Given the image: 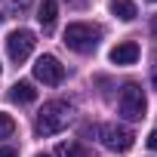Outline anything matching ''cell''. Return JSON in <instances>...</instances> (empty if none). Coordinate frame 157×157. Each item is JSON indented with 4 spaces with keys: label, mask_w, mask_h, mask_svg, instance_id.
I'll list each match as a JSON object with an SVG mask.
<instances>
[{
    "label": "cell",
    "mask_w": 157,
    "mask_h": 157,
    "mask_svg": "<svg viewBox=\"0 0 157 157\" xmlns=\"http://www.w3.org/2000/svg\"><path fill=\"white\" fill-rule=\"evenodd\" d=\"M71 105L68 102H46L43 108H40V114H37V123H34V129H37V136H56V132H62L68 123H71Z\"/></svg>",
    "instance_id": "obj_1"
},
{
    "label": "cell",
    "mask_w": 157,
    "mask_h": 157,
    "mask_svg": "<svg viewBox=\"0 0 157 157\" xmlns=\"http://www.w3.org/2000/svg\"><path fill=\"white\" fill-rule=\"evenodd\" d=\"M99 37H102V28L86 25V22H74L65 28V46L74 52H93L99 46Z\"/></svg>",
    "instance_id": "obj_2"
},
{
    "label": "cell",
    "mask_w": 157,
    "mask_h": 157,
    "mask_svg": "<svg viewBox=\"0 0 157 157\" xmlns=\"http://www.w3.org/2000/svg\"><path fill=\"white\" fill-rule=\"evenodd\" d=\"M120 114L126 117V120H142L145 117V93H142V86H136V83H126L123 86V93H120Z\"/></svg>",
    "instance_id": "obj_3"
},
{
    "label": "cell",
    "mask_w": 157,
    "mask_h": 157,
    "mask_svg": "<svg viewBox=\"0 0 157 157\" xmlns=\"http://www.w3.org/2000/svg\"><path fill=\"white\" fill-rule=\"evenodd\" d=\"M99 136H102V145L105 148H111V151H129L132 148V142H136V136H132V129L129 126H117V123H105L102 129H99Z\"/></svg>",
    "instance_id": "obj_4"
},
{
    "label": "cell",
    "mask_w": 157,
    "mask_h": 157,
    "mask_svg": "<svg viewBox=\"0 0 157 157\" xmlns=\"http://www.w3.org/2000/svg\"><path fill=\"white\" fill-rule=\"evenodd\" d=\"M34 43H37L34 31H28V28H19V31H13V34L6 37V52H10V59H13V62H25V59L31 56Z\"/></svg>",
    "instance_id": "obj_5"
},
{
    "label": "cell",
    "mask_w": 157,
    "mask_h": 157,
    "mask_svg": "<svg viewBox=\"0 0 157 157\" xmlns=\"http://www.w3.org/2000/svg\"><path fill=\"white\" fill-rule=\"evenodd\" d=\"M34 77L37 80H43L46 86H56L65 80V65L56 59V56H40L34 62Z\"/></svg>",
    "instance_id": "obj_6"
},
{
    "label": "cell",
    "mask_w": 157,
    "mask_h": 157,
    "mask_svg": "<svg viewBox=\"0 0 157 157\" xmlns=\"http://www.w3.org/2000/svg\"><path fill=\"white\" fill-rule=\"evenodd\" d=\"M136 59H139V43H132V40H123V43H117L111 49L114 65H136Z\"/></svg>",
    "instance_id": "obj_7"
},
{
    "label": "cell",
    "mask_w": 157,
    "mask_h": 157,
    "mask_svg": "<svg viewBox=\"0 0 157 157\" xmlns=\"http://www.w3.org/2000/svg\"><path fill=\"white\" fill-rule=\"evenodd\" d=\"M56 16H59V3H56V0H43L40 10H37V22L43 25V31H52Z\"/></svg>",
    "instance_id": "obj_8"
},
{
    "label": "cell",
    "mask_w": 157,
    "mask_h": 157,
    "mask_svg": "<svg viewBox=\"0 0 157 157\" xmlns=\"http://www.w3.org/2000/svg\"><path fill=\"white\" fill-rule=\"evenodd\" d=\"M10 99H13V102H19V105H31V102L37 99V90H34L28 80H19V83L10 90Z\"/></svg>",
    "instance_id": "obj_9"
},
{
    "label": "cell",
    "mask_w": 157,
    "mask_h": 157,
    "mask_svg": "<svg viewBox=\"0 0 157 157\" xmlns=\"http://www.w3.org/2000/svg\"><path fill=\"white\" fill-rule=\"evenodd\" d=\"M111 13H114L117 19H123V22H132V19L139 16L136 3H129V0H111Z\"/></svg>",
    "instance_id": "obj_10"
},
{
    "label": "cell",
    "mask_w": 157,
    "mask_h": 157,
    "mask_svg": "<svg viewBox=\"0 0 157 157\" xmlns=\"http://www.w3.org/2000/svg\"><path fill=\"white\" fill-rule=\"evenodd\" d=\"M56 157H90V151L80 148L77 142H62V145L56 148Z\"/></svg>",
    "instance_id": "obj_11"
},
{
    "label": "cell",
    "mask_w": 157,
    "mask_h": 157,
    "mask_svg": "<svg viewBox=\"0 0 157 157\" xmlns=\"http://www.w3.org/2000/svg\"><path fill=\"white\" fill-rule=\"evenodd\" d=\"M16 132V120L10 114H0V139H10Z\"/></svg>",
    "instance_id": "obj_12"
},
{
    "label": "cell",
    "mask_w": 157,
    "mask_h": 157,
    "mask_svg": "<svg viewBox=\"0 0 157 157\" xmlns=\"http://www.w3.org/2000/svg\"><path fill=\"white\" fill-rule=\"evenodd\" d=\"M148 148H151V151H157V129H151V132H148Z\"/></svg>",
    "instance_id": "obj_13"
},
{
    "label": "cell",
    "mask_w": 157,
    "mask_h": 157,
    "mask_svg": "<svg viewBox=\"0 0 157 157\" xmlns=\"http://www.w3.org/2000/svg\"><path fill=\"white\" fill-rule=\"evenodd\" d=\"M0 157H19L16 148H0Z\"/></svg>",
    "instance_id": "obj_14"
},
{
    "label": "cell",
    "mask_w": 157,
    "mask_h": 157,
    "mask_svg": "<svg viewBox=\"0 0 157 157\" xmlns=\"http://www.w3.org/2000/svg\"><path fill=\"white\" fill-rule=\"evenodd\" d=\"M151 31H154V34H157V16H154V19H151Z\"/></svg>",
    "instance_id": "obj_15"
},
{
    "label": "cell",
    "mask_w": 157,
    "mask_h": 157,
    "mask_svg": "<svg viewBox=\"0 0 157 157\" xmlns=\"http://www.w3.org/2000/svg\"><path fill=\"white\" fill-rule=\"evenodd\" d=\"M25 3H28V0H16V6H25Z\"/></svg>",
    "instance_id": "obj_16"
},
{
    "label": "cell",
    "mask_w": 157,
    "mask_h": 157,
    "mask_svg": "<svg viewBox=\"0 0 157 157\" xmlns=\"http://www.w3.org/2000/svg\"><path fill=\"white\" fill-rule=\"evenodd\" d=\"M154 86H157V71H154Z\"/></svg>",
    "instance_id": "obj_17"
},
{
    "label": "cell",
    "mask_w": 157,
    "mask_h": 157,
    "mask_svg": "<svg viewBox=\"0 0 157 157\" xmlns=\"http://www.w3.org/2000/svg\"><path fill=\"white\" fill-rule=\"evenodd\" d=\"M37 157H49V154H37Z\"/></svg>",
    "instance_id": "obj_18"
},
{
    "label": "cell",
    "mask_w": 157,
    "mask_h": 157,
    "mask_svg": "<svg viewBox=\"0 0 157 157\" xmlns=\"http://www.w3.org/2000/svg\"><path fill=\"white\" fill-rule=\"evenodd\" d=\"M0 22H3V16H0Z\"/></svg>",
    "instance_id": "obj_19"
},
{
    "label": "cell",
    "mask_w": 157,
    "mask_h": 157,
    "mask_svg": "<svg viewBox=\"0 0 157 157\" xmlns=\"http://www.w3.org/2000/svg\"><path fill=\"white\" fill-rule=\"evenodd\" d=\"M154 3H157V0H154Z\"/></svg>",
    "instance_id": "obj_20"
}]
</instances>
